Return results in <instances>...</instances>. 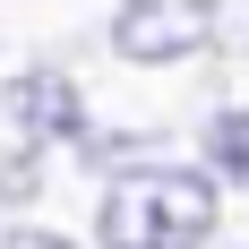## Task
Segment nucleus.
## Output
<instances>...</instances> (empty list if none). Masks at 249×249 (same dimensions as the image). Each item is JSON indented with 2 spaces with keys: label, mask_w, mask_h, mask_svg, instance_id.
Masks as SVG:
<instances>
[{
  "label": "nucleus",
  "mask_w": 249,
  "mask_h": 249,
  "mask_svg": "<svg viewBox=\"0 0 249 249\" xmlns=\"http://www.w3.org/2000/svg\"><path fill=\"white\" fill-rule=\"evenodd\" d=\"M95 232H103V249H206L215 241V180L189 172V163L112 172Z\"/></svg>",
  "instance_id": "f257e3e1"
},
{
  "label": "nucleus",
  "mask_w": 249,
  "mask_h": 249,
  "mask_svg": "<svg viewBox=\"0 0 249 249\" xmlns=\"http://www.w3.org/2000/svg\"><path fill=\"white\" fill-rule=\"evenodd\" d=\"M206 155H215V172H224V180H249V121H241V112H215Z\"/></svg>",
  "instance_id": "20e7f679"
},
{
  "label": "nucleus",
  "mask_w": 249,
  "mask_h": 249,
  "mask_svg": "<svg viewBox=\"0 0 249 249\" xmlns=\"http://www.w3.org/2000/svg\"><path fill=\"white\" fill-rule=\"evenodd\" d=\"M215 18H224V0H121L112 52L138 69H163V60H189V52L215 43Z\"/></svg>",
  "instance_id": "f03ea898"
},
{
  "label": "nucleus",
  "mask_w": 249,
  "mask_h": 249,
  "mask_svg": "<svg viewBox=\"0 0 249 249\" xmlns=\"http://www.w3.org/2000/svg\"><path fill=\"white\" fill-rule=\"evenodd\" d=\"M9 121H18L26 146H60V138H86V95H77L69 69L35 60V69L9 77Z\"/></svg>",
  "instance_id": "7ed1b4c3"
},
{
  "label": "nucleus",
  "mask_w": 249,
  "mask_h": 249,
  "mask_svg": "<svg viewBox=\"0 0 249 249\" xmlns=\"http://www.w3.org/2000/svg\"><path fill=\"white\" fill-rule=\"evenodd\" d=\"M0 249H69L60 232H35V224H18V232H0Z\"/></svg>",
  "instance_id": "39448f33"
}]
</instances>
